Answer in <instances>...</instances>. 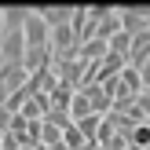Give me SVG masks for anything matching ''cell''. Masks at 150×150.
Listing matches in <instances>:
<instances>
[{
  "label": "cell",
  "instance_id": "obj_8",
  "mask_svg": "<svg viewBox=\"0 0 150 150\" xmlns=\"http://www.w3.org/2000/svg\"><path fill=\"white\" fill-rule=\"evenodd\" d=\"M81 143H84L81 132L73 128V125H66V128H62V146H66V150H81Z\"/></svg>",
  "mask_w": 150,
  "mask_h": 150
},
{
  "label": "cell",
  "instance_id": "obj_1",
  "mask_svg": "<svg viewBox=\"0 0 150 150\" xmlns=\"http://www.w3.org/2000/svg\"><path fill=\"white\" fill-rule=\"evenodd\" d=\"M22 44L26 48H48V26L40 22L37 11H26V18H22Z\"/></svg>",
  "mask_w": 150,
  "mask_h": 150
},
{
  "label": "cell",
  "instance_id": "obj_4",
  "mask_svg": "<svg viewBox=\"0 0 150 150\" xmlns=\"http://www.w3.org/2000/svg\"><path fill=\"white\" fill-rule=\"evenodd\" d=\"M40 22L48 29H55V26H66V22H70V15H73V7H40Z\"/></svg>",
  "mask_w": 150,
  "mask_h": 150
},
{
  "label": "cell",
  "instance_id": "obj_3",
  "mask_svg": "<svg viewBox=\"0 0 150 150\" xmlns=\"http://www.w3.org/2000/svg\"><path fill=\"white\" fill-rule=\"evenodd\" d=\"M73 92H77V88H70L66 81H55L51 92H48V110H66L70 99H73Z\"/></svg>",
  "mask_w": 150,
  "mask_h": 150
},
{
  "label": "cell",
  "instance_id": "obj_5",
  "mask_svg": "<svg viewBox=\"0 0 150 150\" xmlns=\"http://www.w3.org/2000/svg\"><path fill=\"white\" fill-rule=\"evenodd\" d=\"M103 55H106V40H99V37H92L77 48V59H84V62H99Z\"/></svg>",
  "mask_w": 150,
  "mask_h": 150
},
{
  "label": "cell",
  "instance_id": "obj_7",
  "mask_svg": "<svg viewBox=\"0 0 150 150\" xmlns=\"http://www.w3.org/2000/svg\"><path fill=\"white\" fill-rule=\"evenodd\" d=\"M40 121H44V125H55L59 132H62L66 125H73V121H70V114H66V110H48V114H44Z\"/></svg>",
  "mask_w": 150,
  "mask_h": 150
},
{
  "label": "cell",
  "instance_id": "obj_6",
  "mask_svg": "<svg viewBox=\"0 0 150 150\" xmlns=\"http://www.w3.org/2000/svg\"><path fill=\"white\" fill-rule=\"evenodd\" d=\"M73 128L81 132V139H95V132H99V114H88V117H81V121H73Z\"/></svg>",
  "mask_w": 150,
  "mask_h": 150
},
{
  "label": "cell",
  "instance_id": "obj_2",
  "mask_svg": "<svg viewBox=\"0 0 150 150\" xmlns=\"http://www.w3.org/2000/svg\"><path fill=\"white\" fill-rule=\"evenodd\" d=\"M150 59V29H143V33H136L132 37V44H128V59H125V66H132V70H139Z\"/></svg>",
  "mask_w": 150,
  "mask_h": 150
},
{
  "label": "cell",
  "instance_id": "obj_9",
  "mask_svg": "<svg viewBox=\"0 0 150 150\" xmlns=\"http://www.w3.org/2000/svg\"><path fill=\"white\" fill-rule=\"evenodd\" d=\"M139 81H143V88H150V59L139 66Z\"/></svg>",
  "mask_w": 150,
  "mask_h": 150
}]
</instances>
